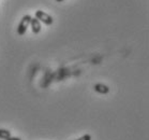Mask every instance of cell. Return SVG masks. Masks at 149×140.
I'll return each instance as SVG.
<instances>
[{
    "label": "cell",
    "instance_id": "1",
    "mask_svg": "<svg viewBox=\"0 0 149 140\" xmlns=\"http://www.w3.org/2000/svg\"><path fill=\"white\" fill-rule=\"evenodd\" d=\"M30 21H31V16L30 15H24L22 21H20L18 27H17V34L19 36H23V34H26L28 27L30 26Z\"/></svg>",
    "mask_w": 149,
    "mask_h": 140
},
{
    "label": "cell",
    "instance_id": "2",
    "mask_svg": "<svg viewBox=\"0 0 149 140\" xmlns=\"http://www.w3.org/2000/svg\"><path fill=\"white\" fill-rule=\"evenodd\" d=\"M36 18L39 20L40 22H43V23H44L45 25H47V26H49V25H52L54 23V20H53V17H52L49 14L45 13V12H43V11H41V10H38L37 12H36Z\"/></svg>",
    "mask_w": 149,
    "mask_h": 140
},
{
    "label": "cell",
    "instance_id": "3",
    "mask_svg": "<svg viewBox=\"0 0 149 140\" xmlns=\"http://www.w3.org/2000/svg\"><path fill=\"white\" fill-rule=\"evenodd\" d=\"M30 26H31V30L33 34H39L41 31V23L39 20H37L36 17H31V21H30Z\"/></svg>",
    "mask_w": 149,
    "mask_h": 140
},
{
    "label": "cell",
    "instance_id": "4",
    "mask_svg": "<svg viewBox=\"0 0 149 140\" xmlns=\"http://www.w3.org/2000/svg\"><path fill=\"white\" fill-rule=\"evenodd\" d=\"M95 91L99 94H107L109 92V87L105 84H102V83H98L95 85Z\"/></svg>",
    "mask_w": 149,
    "mask_h": 140
},
{
    "label": "cell",
    "instance_id": "5",
    "mask_svg": "<svg viewBox=\"0 0 149 140\" xmlns=\"http://www.w3.org/2000/svg\"><path fill=\"white\" fill-rule=\"evenodd\" d=\"M9 137H11V132L7 129H0V139H8Z\"/></svg>",
    "mask_w": 149,
    "mask_h": 140
},
{
    "label": "cell",
    "instance_id": "6",
    "mask_svg": "<svg viewBox=\"0 0 149 140\" xmlns=\"http://www.w3.org/2000/svg\"><path fill=\"white\" fill-rule=\"evenodd\" d=\"M76 140H91V136H90L89 134H86V135L81 136V138H78V139H76Z\"/></svg>",
    "mask_w": 149,
    "mask_h": 140
},
{
    "label": "cell",
    "instance_id": "7",
    "mask_svg": "<svg viewBox=\"0 0 149 140\" xmlns=\"http://www.w3.org/2000/svg\"><path fill=\"white\" fill-rule=\"evenodd\" d=\"M6 140H22V139H20V138H17V137H9V138Z\"/></svg>",
    "mask_w": 149,
    "mask_h": 140
},
{
    "label": "cell",
    "instance_id": "8",
    "mask_svg": "<svg viewBox=\"0 0 149 140\" xmlns=\"http://www.w3.org/2000/svg\"><path fill=\"white\" fill-rule=\"evenodd\" d=\"M56 1H58V2H61V1H63V0H56Z\"/></svg>",
    "mask_w": 149,
    "mask_h": 140
}]
</instances>
